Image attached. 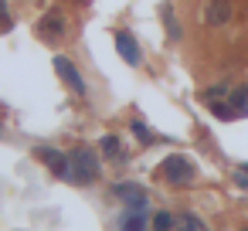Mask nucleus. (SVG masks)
<instances>
[{"instance_id": "f257e3e1", "label": "nucleus", "mask_w": 248, "mask_h": 231, "mask_svg": "<svg viewBox=\"0 0 248 231\" xmlns=\"http://www.w3.org/2000/svg\"><path fill=\"white\" fill-rule=\"evenodd\" d=\"M95 177H99V156L92 150H75L72 153V180L92 184Z\"/></svg>"}, {"instance_id": "f03ea898", "label": "nucleus", "mask_w": 248, "mask_h": 231, "mask_svg": "<svg viewBox=\"0 0 248 231\" xmlns=\"http://www.w3.org/2000/svg\"><path fill=\"white\" fill-rule=\"evenodd\" d=\"M160 173H163L170 184H187V180H190V173H194V167H190V160H187V156L173 153V156H167V160L160 163Z\"/></svg>"}, {"instance_id": "7ed1b4c3", "label": "nucleus", "mask_w": 248, "mask_h": 231, "mask_svg": "<svg viewBox=\"0 0 248 231\" xmlns=\"http://www.w3.org/2000/svg\"><path fill=\"white\" fill-rule=\"evenodd\" d=\"M51 65H55L58 78H62V82H65V85H68L75 95H85V78L78 75V68H75V65H72L65 55H55V62H51Z\"/></svg>"}, {"instance_id": "20e7f679", "label": "nucleus", "mask_w": 248, "mask_h": 231, "mask_svg": "<svg viewBox=\"0 0 248 231\" xmlns=\"http://www.w3.org/2000/svg\"><path fill=\"white\" fill-rule=\"evenodd\" d=\"M38 34H41L45 41H62V38H65V21H62V14H58V11H48V14L38 21Z\"/></svg>"}, {"instance_id": "39448f33", "label": "nucleus", "mask_w": 248, "mask_h": 231, "mask_svg": "<svg viewBox=\"0 0 248 231\" xmlns=\"http://www.w3.org/2000/svg\"><path fill=\"white\" fill-rule=\"evenodd\" d=\"M116 51H119V58L126 65H140L143 62V51H140V45H136V38L129 31H119L116 34Z\"/></svg>"}, {"instance_id": "423d86ee", "label": "nucleus", "mask_w": 248, "mask_h": 231, "mask_svg": "<svg viewBox=\"0 0 248 231\" xmlns=\"http://www.w3.org/2000/svg\"><path fill=\"white\" fill-rule=\"evenodd\" d=\"M38 156H41L58 177L72 180V156H65V153H58V150H38Z\"/></svg>"}, {"instance_id": "0eeeda50", "label": "nucleus", "mask_w": 248, "mask_h": 231, "mask_svg": "<svg viewBox=\"0 0 248 231\" xmlns=\"http://www.w3.org/2000/svg\"><path fill=\"white\" fill-rule=\"evenodd\" d=\"M204 21H207L211 28L228 24V21H231V4H228V0H211V4L204 7Z\"/></svg>"}, {"instance_id": "6e6552de", "label": "nucleus", "mask_w": 248, "mask_h": 231, "mask_svg": "<svg viewBox=\"0 0 248 231\" xmlns=\"http://www.w3.org/2000/svg\"><path fill=\"white\" fill-rule=\"evenodd\" d=\"M177 228H180V231H207V228H204V221H201L197 214H190V211L177 217Z\"/></svg>"}, {"instance_id": "1a4fd4ad", "label": "nucleus", "mask_w": 248, "mask_h": 231, "mask_svg": "<svg viewBox=\"0 0 248 231\" xmlns=\"http://www.w3.org/2000/svg\"><path fill=\"white\" fill-rule=\"evenodd\" d=\"M231 109H234L238 116L248 112V89H234V92H231Z\"/></svg>"}, {"instance_id": "9d476101", "label": "nucleus", "mask_w": 248, "mask_h": 231, "mask_svg": "<svg viewBox=\"0 0 248 231\" xmlns=\"http://www.w3.org/2000/svg\"><path fill=\"white\" fill-rule=\"evenodd\" d=\"M150 224H153V231H173V224H177V221H173V214H167V211H156Z\"/></svg>"}, {"instance_id": "9b49d317", "label": "nucleus", "mask_w": 248, "mask_h": 231, "mask_svg": "<svg viewBox=\"0 0 248 231\" xmlns=\"http://www.w3.org/2000/svg\"><path fill=\"white\" fill-rule=\"evenodd\" d=\"M123 231H146V217H143V211H133V214H126V221H123Z\"/></svg>"}, {"instance_id": "f8f14e48", "label": "nucleus", "mask_w": 248, "mask_h": 231, "mask_svg": "<svg viewBox=\"0 0 248 231\" xmlns=\"http://www.w3.org/2000/svg\"><path fill=\"white\" fill-rule=\"evenodd\" d=\"M211 109H214V116H221V119H238V112H234L231 106H224V102H211Z\"/></svg>"}, {"instance_id": "ddd939ff", "label": "nucleus", "mask_w": 248, "mask_h": 231, "mask_svg": "<svg viewBox=\"0 0 248 231\" xmlns=\"http://www.w3.org/2000/svg\"><path fill=\"white\" fill-rule=\"evenodd\" d=\"M163 21H167L170 38H180V28H177V21H173V11H170V7H163Z\"/></svg>"}, {"instance_id": "4468645a", "label": "nucleus", "mask_w": 248, "mask_h": 231, "mask_svg": "<svg viewBox=\"0 0 248 231\" xmlns=\"http://www.w3.org/2000/svg\"><path fill=\"white\" fill-rule=\"evenodd\" d=\"M102 153L119 156V139H116V136H102Z\"/></svg>"}, {"instance_id": "2eb2a0df", "label": "nucleus", "mask_w": 248, "mask_h": 231, "mask_svg": "<svg viewBox=\"0 0 248 231\" xmlns=\"http://www.w3.org/2000/svg\"><path fill=\"white\" fill-rule=\"evenodd\" d=\"M234 180H238V187H248V167H238L234 170Z\"/></svg>"}, {"instance_id": "dca6fc26", "label": "nucleus", "mask_w": 248, "mask_h": 231, "mask_svg": "<svg viewBox=\"0 0 248 231\" xmlns=\"http://www.w3.org/2000/svg\"><path fill=\"white\" fill-rule=\"evenodd\" d=\"M133 133H136L140 139H150V133H146V126H143V123H133Z\"/></svg>"}, {"instance_id": "f3484780", "label": "nucleus", "mask_w": 248, "mask_h": 231, "mask_svg": "<svg viewBox=\"0 0 248 231\" xmlns=\"http://www.w3.org/2000/svg\"><path fill=\"white\" fill-rule=\"evenodd\" d=\"M78 4H92V0H78Z\"/></svg>"}]
</instances>
